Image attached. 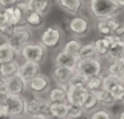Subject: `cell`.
<instances>
[{
    "instance_id": "cell-42",
    "label": "cell",
    "mask_w": 124,
    "mask_h": 119,
    "mask_svg": "<svg viewBox=\"0 0 124 119\" xmlns=\"http://www.w3.org/2000/svg\"><path fill=\"white\" fill-rule=\"evenodd\" d=\"M116 1H117V4H119V5H120L121 9H124V0H116Z\"/></svg>"
},
{
    "instance_id": "cell-30",
    "label": "cell",
    "mask_w": 124,
    "mask_h": 119,
    "mask_svg": "<svg viewBox=\"0 0 124 119\" xmlns=\"http://www.w3.org/2000/svg\"><path fill=\"white\" fill-rule=\"evenodd\" d=\"M85 87L91 91H97V90L104 87V75L103 74H96L87 78V83Z\"/></svg>"
},
{
    "instance_id": "cell-31",
    "label": "cell",
    "mask_w": 124,
    "mask_h": 119,
    "mask_svg": "<svg viewBox=\"0 0 124 119\" xmlns=\"http://www.w3.org/2000/svg\"><path fill=\"white\" fill-rule=\"evenodd\" d=\"M28 3H30L31 9L36 11V12H40L44 16L49 12V9L52 7V3L47 1V0H28Z\"/></svg>"
},
{
    "instance_id": "cell-37",
    "label": "cell",
    "mask_w": 124,
    "mask_h": 119,
    "mask_svg": "<svg viewBox=\"0 0 124 119\" xmlns=\"http://www.w3.org/2000/svg\"><path fill=\"white\" fill-rule=\"evenodd\" d=\"M112 36L115 37L116 41L123 42V44H124V23L120 24V25H119L117 28L115 29V32L112 33Z\"/></svg>"
},
{
    "instance_id": "cell-34",
    "label": "cell",
    "mask_w": 124,
    "mask_h": 119,
    "mask_svg": "<svg viewBox=\"0 0 124 119\" xmlns=\"http://www.w3.org/2000/svg\"><path fill=\"white\" fill-rule=\"evenodd\" d=\"M81 46H83V44H81L79 40L72 38V40H70V41H67L64 44L63 50H65V52H68V53H72V54H75L79 57V52H80Z\"/></svg>"
},
{
    "instance_id": "cell-32",
    "label": "cell",
    "mask_w": 124,
    "mask_h": 119,
    "mask_svg": "<svg viewBox=\"0 0 124 119\" xmlns=\"http://www.w3.org/2000/svg\"><path fill=\"white\" fill-rule=\"evenodd\" d=\"M85 114V110L81 105H75V103H68V118L70 119H81Z\"/></svg>"
},
{
    "instance_id": "cell-44",
    "label": "cell",
    "mask_w": 124,
    "mask_h": 119,
    "mask_svg": "<svg viewBox=\"0 0 124 119\" xmlns=\"http://www.w3.org/2000/svg\"><path fill=\"white\" fill-rule=\"evenodd\" d=\"M12 119H30V118H25V116H16V118H12Z\"/></svg>"
},
{
    "instance_id": "cell-28",
    "label": "cell",
    "mask_w": 124,
    "mask_h": 119,
    "mask_svg": "<svg viewBox=\"0 0 124 119\" xmlns=\"http://www.w3.org/2000/svg\"><path fill=\"white\" fill-rule=\"evenodd\" d=\"M113 38H115V37H113ZM123 54H124V44L113 40V42H112V45H111L109 50H108V54L105 58H108L109 61H113V60H117V58H121Z\"/></svg>"
},
{
    "instance_id": "cell-15",
    "label": "cell",
    "mask_w": 124,
    "mask_h": 119,
    "mask_svg": "<svg viewBox=\"0 0 124 119\" xmlns=\"http://www.w3.org/2000/svg\"><path fill=\"white\" fill-rule=\"evenodd\" d=\"M56 4L68 15H81L84 9V0H56Z\"/></svg>"
},
{
    "instance_id": "cell-33",
    "label": "cell",
    "mask_w": 124,
    "mask_h": 119,
    "mask_svg": "<svg viewBox=\"0 0 124 119\" xmlns=\"http://www.w3.org/2000/svg\"><path fill=\"white\" fill-rule=\"evenodd\" d=\"M108 73L116 74V75H120V77L123 75L124 74V57L111 61L109 66H108Z\"/></svg>"
},
{
    "instance_id": "cell-36",
    "label": "cell",
    "mask_w": 124,
    "mask_h": 119,
    "mask_svg": "<svg viewBox=\"0 0 124 119\" xmlns=\"http://www.w3.org/2000/svg\"><path fill=\"white\" fill-rule=\"evenodd\" d=\"M85 83H87V77L76 70L70 81V85H73V86H85Z\"/></svg>"
},
{
    "instance_id": "cell-48",
    "label": "cell",
    "mask_w": 124,
    "mask_h": 119,
    "mask_svg": "<svg viewBox=\"0 0 124 119\" xmlns=\"http://www.w3.org/2000/svg\"><path fill=\"white\" fill-rule=\"evenodd\" d=\"M6 119H12V118H6Z\"/></svg>"
},
{
    "instance_id": "cell-11",
    "label": "cell",
    "mask_w": 124,
    "mask_h": 119,
    "mask_svg": "<svg viewBox=\"0 0 124 119\" xmlns=\"http://www.w3.org/2000/svg\"><path fill=\"white\" fill-rule=\"evenodd\" d=\"M75 71H76V69L55 65L54 70H52V79H54V82L56 85H60V86H64L68 89L70 81L72 78V75L75 74Z\"/></svg>"
},
{
    "instance_id": "cell-46",
    "label": "cell",
    "mask_w": 124,
    "mask_h": 119,
    "mask_svg": "<svg viewBox=\"0 0 124 119\" xmlns=\"http://www.w3.org/2000/svg\"><path fill=\"white\" fill-rule=\"evenodd\" d=\"M120 102H121V105H124V95H123V98H121V100H120Z\"/></svg>"
},
{
    "instance_id": "cell-40",
    "label": "cell",
    "mask_w": 124,
    "mask_h": 119,
    "mask_svg": "<svg viewBox=\"0 0 124 119\" xmlns=\"http://www.w3.org/2000/svg\"><path fill=\"white\" fill-rule=\"evenodd\" d=\"M4 93H8L7 85H6V79L0 77V94H4Z\"/></svg>"
},
{
    "instance_id": "cell-24",
    "label": "cell",
    "mask_w": 124,
    "mask_h": 119,
    "mask_svg": "<svg viewBox=\"0 0 124 119\" xmlns=\"http://www.w3.org/2000/svg\"><path fill=\"white\" fill-rule=\"evenodd\" d=\"M44 17H46V16L41 15L40 12L31 11V12L25 16V24L32 29H39L44 25Z\"/></svg>"
},
{
    "instance_id": "cell-18",
    "label": "cell",
    "mask_w": 124,
    "mask_h": 119,
    "mask_svg": "<svg viewBox=\"0 0 124 119\" xmlns=\"http://www.w3.org/2000/svg\"><path fill=\"white\" fill-rule=\"evenodd\" d=\"M3 12H4V15H6L7 20L9 21V24H12L14 26L25 24V16L17 5L6 8V9H3Z\"/></svg>"
},
{
    "instance_id": "cell-29",
    "label": "cell",
    "mask_w": 124,
    "mask_h": 119,
    "mask_svg": "<svg viewBox=\"0 0 124 119\" xmlns=\"http://www.w3.org/2000/svg\"><path fill=\"white\" fill-rule=\"evenodd\" d=\"M100 57L99 53L96 50L95 42H88L81 46L80 52H79V60H85V58H96Z\"/></svg>"
},
{
    "instance_id": "cell-3",
    "label": "cell",
    "mask_w": 124,
    "mask_h": 119,
    "mask_svg": "<svg viewBox=\"0 0 124 119\" xmlns=\"http://www.w3.org/2000/svg\"><path fill=\"white\" fill-rule=\"evenodd\" d=\"M20 57L24 61L41 63L47 57V49L40 41L39 42H28L22 50H20Z\"/></svg>"
},
{
    "instance_id": "cell-9",
    "label": "cell",
    "mask_w": 124,
    "mask_h": 119,
    "mask_svg": "<svg viewBox=\"0 0 124 119\" xmlns=\"http://www.w3.org/2000/svg\"><path fill=\"white\" fill-rule=\"evenodd\" d=\"M104 89L115 95V98L120 102L124 95V81L120 75L108 73L104 75Z\"/></svg>"
},
{
    "instance_id": "cell-12",
    "label": "cell",
    "mask_w": 124,
    "mask_h": 119,
    "mask_svg": "<svg viewBox=\"0 0 124 119\" xmlns=\"http://www.w3.org/2000/svg\"><path fill=\"white\" fill-rule=\"evenodd\" d=\"M119 25H120V21L117 20V16H105V17L97 19L96 31L101 36H111Z\"/></svg>"
},
{
    "instance_id": "cell-2",
    "label": "cell",
    "mask_w": 124,
    "mask_h": 119,
    "mask_svg": "<svg viewBox=\"0 0 124 119\" xmlns=\"http://www.w3.org/2000/svg\"><path fill=\"white\" fill-rule=\"evenodd\" d=\"M33 29L30 28L27 24H22V25H17L15 26L14 29V33L11 34L9 38H7L6 41L14 48L15 50H17L20 54V50L33 40Z\"/></svg>"
},
{
    "instance_id": "cell-41",
    "label": "cell",
    "mask_w": 124,
    "mask_h": 119,
    "mask_svg": "<svg viewBox=\"0 0 124 119\" xmlns=\"http://www.w3.org/2000/svg\"><path fill=\"white\" fill-rule=\"evenodd\" d=\"M30 119H51V116H48V115H35V116H30Z\"/></svg>"
},
{
    "instance_id": "cell-35",
    "label": "cell",
    "mask_w": 124,
    "mask_h": 119,
    "mask_svg": "<svg viewBox=\"0 0 124 119\" xmlns=\"http://www.w3.org/2000/svg\"><path fill=\"white\" fill-rule=\"evenodd\" d=\"M89 119H113V114L107 108H96L95 111L88 114Z\"/></svg>"
},
{
    "instance_id": "cell-14",
    "label": "cell",
    "mask_w": 124,
    "mask_h": 119,
    "mask_svg": "<svg viewBox=\"0 0 124 119\" xmlns=\"http://www.w3.org/2000/svg\"><path fill=\"white\" fill-rule=\"evenodd\" d=\"M6 79V85H7V90H8L9 94H24L25 91H28L27 89V82L19 75V74H15L12 77H8Z\"/></svg>"
},
{
    "instance_id": "cell-47",
    "label": "cell",
    "mask_w": 124,
    "mask_h": 119,
    "mask_svg": "<svg viewBox=\"0 0 124 119\" xmlns=\"http://www.w3.org/2000/svg\"><path fill=\"white\" fill-rule=\"evenodd\" d=\"M121 78H123V81H124V74H123V75H121Z\"/></svg>"
},
{
    "instance_id": "cell-8",
    "label": "cell",
    "mask_w": 124,
    "mask_h": 119,
    "mask_svg": "<svg viewBox=\"0 0 124 119\" xmlns=\"http://www.w3.org/2000/svg\"><path fill=\"white\" fill-rule=\"evenodd\" d=\"M68 31L78 38L85 37L89 32V21L85 16L76 15L68 21Z\"/></svg>"
},
{
    "instance_id": "cell-1",
    "label": "cell",
    "mask_w": 124,
    "mask_h": 119,
    "mask_svg": "<svg viewBox=\"0 0 124 119\" xmlns=\"http://www.w3.org/2000/svg\"><path fill=\"white\" fill-rule=\"evenodd\" d=\"M121 11L116 0H89V12L95 19L117 16Z\"/></svg>"
},
{
    "instance_id": "cell-19",
    "label": "cell",
    "mask_w": 124,
    "mask_h": 119,
    "mask_svg": "<svg viewBox=\"0 0 124 119\" xmlns=\"http://www.w3.org/2000/svg\"><path fill=\"white\" fill-rule=\"evenodd\" d=\"M47 99L49 102H67V87L56 85L55 87H51L47 93Z\"/></svg>"
},
{
    "instance_id": "cell-16",
    "label": "cell",
    "mask_w": 124,
    "mask_h": 119,
    "mask_svg": "<svg viewBox=\"0 0 124 119\" xmlns=\"http://www.w3.org/2000/svg\"><path fill=\"white\" fill-rule=\"evenodd\" d=\"M87 93H88V89L85 86H73V85H70L67 89V102L75 103V105H81Z\"/></svg>"
},
{
    "instance_id": "cell-23",
    "label": "cell",
    "mask_w": 124,
    "mask_h": 119,
    "mask_svg": "<svg viewBox=\"0 0 124 119\" xmlns=\"http://www.w3.org/2000/svg\"><path fill=\"white\" fill-rule=\"evenodd\" d=\"M93 93L96 94L100 105H103L104 107H113V106L119 102V100L115 98V95H113L112 93H109L107 89H104V87L100 89V90H97V91H93Z\"/></svg>"
},
{
    "instance_id": "cell-20",
    "label": "cell",
    "mask_w": 124,
    "mask_h": 119,
    "mask_svg": "<svg viewBox=\"0 0 124 119\" xmlns=\"http://www.w3.org/2000/svg\"><path fill=\"white\" fill-rule=\"evenodd\" d=\"M19 56H20L19 52L15 50L7 41H4L3 44H0V65L4 62H8V61L16 60Z\"/></svg>"
},
{
    "instance_id": "cell-45",
    "label": "cell",
    "mask_w": 124,
    "mask_h": 119,
    "mask_svg": "<svg viewBox=\"0 0 124 119\" xmlns=\"http://www.w3.org/2000/svg\"><path fill=\"white\" fill-rule=\"evenodd\" d=\"M51 119H70L68 116H60V118H51Z\"/></svg>"
},
{
    "instance_id": "cell-21",
    "label": "cell",
    "mask_w": 124,
    "mask_h": 119,
    "mask_svg": "<svg viewBox=\"0 0 124 119\" xmlns=\"http://www.w3.org/2000/svg\"><path fill=\"white\" fill-rule=\"evenodd\" d=\"M19 70H20V63L17 61V58L8 61V62H4L0 65V77L8 78V77H12L15 74H19Z\"/></svg>"
},
{
    "instance_id": "cell-5",
    "label": "cell",
    "mask_w": 124,
    "mask_h": 119,
    "mask_svg": "<svg viewBox=\"0 0 124 119\" xmlns=\"http://www.w3.org/2000/svg\"><path fill=\"white\" fill-rule=\"evenodd\" d=\"M49 102L48 99H43L39 95H35L32 99L25 100V113L24 115L35 116V115H48L49 116Z\"/></svg>"
},
{
    "instance_id": "cell-7",
    "label": "cell",
    "mask_w": 124,
    "mask_h": 119,
    "mask_svg": "<svg viewBox=\"0 0 124 119\" xmlns=\"http://www.w3.org/2000/svg\"><path fill=\"white\" fill-rule=\"evenodd\" d=\"M76 70L79 73H81L83 75H85L87 78L96 74H101L103 66H101V61L100 57L96 58H85V60H79Z\"/></svg>"
},
{
    "instance_id": "cell-17",
    "label": "cell",
    "mask_w": 124,
    "mask_h": 119,
    "mask_svg": "<svg viewBox=\"0 0 124 119\" xmlns=\"http://www.w3.org/2000/svg\"><path fill=\"white\" fill-rule=\"evenodd\" d=\"M54 62H55V65H59V66H67V68L76 69L78 62H79V57L75 54H72V53L62 50V52H59L55 56Z\"/></svg>"
},
{
    "instance_id": "cell-13",
    "label": "cell",
    "mask_w": 124,
    "mask_h": 119,
    "mask_svg": "<svg viewBox=\"0 0 124 119\" xmlns=\"http://www.w3.org/2000/svg\"><path fill=\"white\" fill-rule=\"evenodd\" d=\"M41 73V68L40 63L38 62H31V61H24L23 63H20V70H19V75L24 79L25 82H30L31 79H33L36 75Z\"/></svg>"
},
{
    "instance_id": "cell-10",
    "label": "cell",
    "mask_w": 124,
    "mask_h": 119,
    "mask_svg": "<svg viewBox=\"0 0 124 119\" xmlns=\"http://www.w3.org/2000/svg\"><path fill=\"white\" fill-rule=\"evenodd\" d=\"M27 89H28V91L33 95L47 94L48 90L51 89V79H49V77H47L46 74L40 73L39 75H36L33 79H31V81L28 82Z\"/></svg>"
},
{
    "instance_id": "cell-6",
    "label": "cell",
    "mask_w": 124,
    "mask_h": 119,
    "mask_svg": "<svg viewBox=\"0 0 124 119\" xmlns=\"http://www.w3.org/2000/svg\"><path fill=\"white\" fill-rule=\"evenodd\" d=\"M25 98L22 94H9L7 95V99L4 105L7 106L9 118H16L22 116L25 113Z\"/></svg>"
},
{
    "instance_id": "cell-39",
    "label": "cell",
    "mask_w": 124,
    "mask_h": 119,
    "mask_svg": "<svg viewBox=\"0 0 124 119\" xmlns=\"http://www.w3.org/2000/svg\"><path fill=\"white\" fill-rule=\"evenodd\" d=\"M6 118H9L7 106L6 105H0V119H6Z\"/></svg>"
},
{
    "instance_id": "cell-26",
    "label": "cell",
    "mask_w": 124,
    "mask_h": 119,
    "mask_svg": "<svg viewBox=\"0 0 124 119\" xmlns=\"http://www.w3.org/2000/svg\"><path fill=\"white\" fill-rule=\"evenodd\" d=\"M49 116L51 118L68 116V102H52L49 105Z\"/></svg>"
},
{
    "instance_id": "cell-27",
    "label": "cell",
    "mask_w": 124,
    "mask_h": 119,
    "mask_svg": "<svg viewBox=\"0 0 124 119\" xmlns=\"http://www.w3.org/2000/svg\"><path fill=\"white\" fill-rule=\"evenodd\" d=\"M14 29L15 26L12 24H9V21L7 20L3 11H0V37L4 40L9 38L11 34L14 33Z\"/></svg>"
},
{
    "instance_id": "cell-22",
    "label": "cell",
    "mask_w": 124,
    "mask_h": 119,
    "mask_svg": "<svg viewBox=\"0 0 124 119\" xmlns=\"http://www.w3.org/2000/svg\"><path fill=\"white\" fill-rule=\"evenodd\" d=\"M113 36L111 34V36H103V37H100V38H97V40H95V46H96V50H97V53H99V56L100 57H107V54H108V50H109V48H111V45H112V42H113Z\"/></svg>"
},
{
    "instance_id": "cell-25",
    "label": "cell",
    "mask_w": 124,
    "mask_h": 119,
    "mask_svg": "<svg viewBox=\"0 0 124 119\" xmlns=\"http://www.w3.org/2000/svg\"><path fill=\"white\" fill-rule=\"evenodd\" d=\"M99 99H97L96 94H95L93 91H91V90H88V93L85 94V97H84L83 99V103H81V106H83V108L85 110V113H92V111H95L96 108H99Z\"/></svg>"
},
{
    "instance_id": "cell-49",
    "label": "cell",
    "mask_w": 124,
    "mask_h": 119,
    "mask_svg": "<svg viewBox=\"0 0 124 119\" xmlns=\"http://www.w3.org/2000/svg\"><path fill=\"white\" fill-rule=\"evenodd\" d=\"M123 57H124V54H123Z\"/></svg>"
},
{
    "instance_id": "cell-4",
    "label": "cell",
    "mask_w": 124,
    "mask_h": 119,
    "mask_svg": "<svg viewBox=\"0 0 124 119\" xmlns=\"http://www.w3.org/2000/svg\"><path fill=\"white\" fill-rule=\"evenodd\" d=\"M63 40V33L62 29L57 25H49L43 29L40 34V42L46 46L47 50H55L59 48Z\"/></svg>"
},
{
    "instance_id": "cell-43",
    "label": "cell",
    "mask_w": 124,
    "mask_h": 119,
    "mask_svg": "<svg viewBox=\"0 0 124 119\" xmlns=\"http://www.w3.org/2000/svg\"><path fill=\"white\" fill-rule=\"evenodd\" d=\"M117 119H124V110L121 111L120 114H119V118H117Z\"/></svg>"
},
{
    "instance_id": "cell-38",
    "label": "cell",
    "mask_w": 124,
    "mask_h": 119,
    "mask_svg": "<svg viewBox=\"0 0 124 119\" xmlns=\"http://www.w3.org/2000/svg\"><path fill=\"white\" fill-rule=\"evenodd\" d=\"M19 1L20 0H0V9L3 11V9H6V8L15 7Z\"/></svg>"
}]
</instances>
